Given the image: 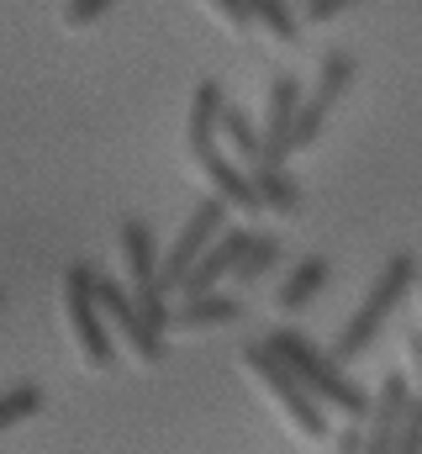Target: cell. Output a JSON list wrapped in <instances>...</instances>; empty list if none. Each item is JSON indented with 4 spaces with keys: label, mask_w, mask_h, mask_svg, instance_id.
I'll return each instance as SVG.
<instances>
[{
    "label": "cell",
    "mask_w": 422,
    "mask_h": 454,
    "mask_svg": "<svg viewBox=\"0 0 422 454\" xmlns=\"http://www.w3.org/2000/svg\"><path fill=\"white\" fill-rule=\"evenodd\" d=\"M264 343L280 354V364L312 391L322 407H338L348 423H364V418H370V396H375V391H364V386H359V380L327 354V348H316L307 333H296V328H275Z\"/></svg>",
    "instance_id": "obj_1"
},
{
    "label": "cell",
    "mask_w": 422,
    "mask_h": 454,
    "mask_svg": "<svg viewBox=\"0 0 422 454\" xmlns=\"http://www.w3.org/2000/svg\"><path fill=\"white\" fill-rule=\"evenodd\" d=\"M418 270H422V264L412 259V254H391V259L380 264V275H375V286L364 291L359 312H354V317H348V323L338 328V339H332V348H327V354H332L338 364L359 359V354H364L370 343L380 339L386 317H391V312H396V307H402V301L412 296V286H418Z\"/></svg>",
    "instance_id": "obj_2"
},
{
    "label": "cell",
    "mask_w": 422,
    "mask_h": 454,
    "mask_svg": "<svg viewBox=\"0 0 422 454\" xmlns=\"http://www.w3.org/2000/svg\"><path fill=\"white\" fill-rule=\"evenodd\" d=\"M238 359H243V370L254 375V386H259V391L280 407V418L291 423V434H296L301 444L332 439V434H327V407H322L312 391H307V386H301L285 364H280V354H275L270 343H264V339L243 343V348H238Z\"/></svg>",
    "instance_id": "obj_3"
},
{
    "label": "cell",
    "mask_w": 422,
    "mask_h": 454,
    "mask_svg": "<svg viewBox=\"0 0 422 454\" xmlns=\"http://www.w3.org/2000/svg\"><path fill=\"white\" fill-rule=\"evenodd\" d=\"M64 312H69V333L80 343V359L90 370H116V333L106 328L101 296H96V264L74 259L64 270Z\"/></svg>",
    "instance_id": "obj_4"
},
{
    "label": "cell",
    "mask_w": 422,
    "mask_h": 454,
    "mask_svg": "<svg viewBox=\"0 0 422 454\" xmlns=\"http://www.w3.org/2000/svg\"><path fill=\"white\" fill-rule=\"evenodd\" d=\"M227 207L216 201V196H207L196 212H191V223L180 227V238H175V248L159 259V291H169V296H180V286H185V275L196 270V259L207 254L211 243L227 232Z\"/></svg>",
    "instance_id": "obj_5"
},
{
    "label": "cell",
    "mask_w": 422,
    "mask_h": 454,
    "mask_svg": "<svg viewBox=\"0 0 422 454\" xmlns=\"http://www.w3.org/2000/svg\"><path fill=\"white\" fill-rule=\"evenodd\" d=\"M96 296H101L106 328L127 343L143 364H159V359H164V348H169V333H153V328L143 323V312H137L132 291H127L121 280H111V275H101V270H96Z\"/></svg>",
    "instance_id": "obj_6"
},
{
    "label": "cell",
    "mask_w": 422,
    "mask_h": 454,
    "mask_svg": "<svg viewBox=\"0 0 422 454\" xmlns=\"http://www.w3.org/2000/svg\"><path fill=\"white\" fill-rule=\"evenodd\" d=\"M412 375L407 370H386V380L375 386L370 396V418H364V450L359 454H396V434H402V418H407V402H412Z\"/></svg>",
    "instance_id": "obj_7"
},
{
    "label": "cell",
    "mask_w": 422,
    "mask_h": 454,
    "mask_svg": "<svg viewBox=\"0 0 422 454\" xmlns=\"http://www.w3.org/2000/svg\"><path fill=\"white\" fill-rule=\"evenodd\" d=\"M296 116H301V80L296 74H275L270 96H264V164H285L291 159Z\"/></svg>",
    "instance_id": "obj_8"
},
{
    "label": "cell",
    "mask_w": 422,
    "mask_h": 454,
    "mask_svg": "<svg viewBox=\"0 0 422 454\" xmlns=\"http://www.w3.org/2000/svg\"><path fill=\"white\" fill-rule=\"evenodd\" d=\"M248 243H254V232H248V227H227L207 254L196 259V270L185 275L180 296H207V291H222V280H232V275H238V264H243Z\"/></svg>",
    "instance_id": "obj_9"
},
{
    "label": "cell",
    "mask_w": 422,
    "mask_h": 454,
    "mask_svg": "<svg viewBox=\"0 0 422 454\" xmlns=\"http://www.w3.org/2000/svg\"><path fill=\"white\" fill-rule=\"evenodd\" d=\"M222 112H227V96L216 80H201L196 96H191V112H185V153L196 164H207L222 153Z\"/></svg>",
    "instance_id": "obj_10"
},
{
    "label": "cell",
    "mask_w": 422,
    "mask_h": 454,
    "mask_svg": "<svg viewBox=\"0 0 422 454\" xmlns=\"http://www.w3.org/2000/svg\"><path fill=\"white\" fill-rule=\"evenodd\" d=\"M238 317H243V296H232V291L180 296L169 333H207V328H227V323H238Z\"/></svg>",
    "instance_id": "obj_11"
},
{
    "label": "cell",
    "mask_w": 422,
    "mask_h": 454,
    "mask_svg": "<svg viewBox=\"0 0 422 454\" xmlns=\"http://www.w3.org/2000/svg\"><path fill=\"white\" fill-rule=\"evenodd\" d=\"M211 180V196L227 207V212H238V217H264V207H259V191H254V180H248V169L238 164V159H207L201 164Z\"/></svg>",
    "instance_id": "obj_12"
},
{
    "label": "cell",
    "mask_w": 422,
    "mask_h": 454,
    "mask_svg": "<svg viewBox=\"0 0 422 454\" xmlns=\"http://www.w3.org/2000/svg\"><path fill=\"white\" fill-rule=\"evenodd\" d=\"M248 180H254V191H259L264 217H296V212H301V185L285 175V164H254Z\"/></svg>",
    "instance_id": "obj_13"
},
{
    "label": "cell",
    "mask_w": 422,
    "mask_h": 454,
    "mask_svg": "<svg viewBox=\"0 0 422 454\" xmlns=\"http://www.w3.org/2000/svg\"><path fill=\"white\" fill-rule=\"evenodd\" d=\"M121 264H127V280L132 286H148L159 280V248H153V227L143 217H127L121 223Z\"/></svg>",
    "instance_id": "obj_14"
},
{
    "label": "cell",
    "mask_w": 422,
    "mask_h": 454,
    "mask_svg": "<svg viewBox=\"0 0 422 454\" xmlns=\"http://www.w3.org/2000/svg\"><path fill=\"white\" fill-rule=\"evenodd\" d=\"M327 270H332V264H327L322 254H307V259H301V264H296V270L280 280V291H275V307H280V312H301L316 291L327 286Z\"/></svg>",
    "instance_id": "obj_15"
},
{
    "label": "cell",
    "mask_w": 422,
    "mask_h": 454,
    "mask_svg": "<svg viewBox=\"0 0 422 454\" xmlns=\"http://www.w3.org/2000/svg\"><path fill=\"white\" fill-rule=\"evenodd\" d=\"M248 16L254 27L280 43V48H296L301 43V16H296V0H248Z\"/></svg>",
    "instance_id": "obj_16"
},
{
    "label": "cell",
    "mask_w": 422,
    "mask_h": 454,
    "mask_svg": "<svg viewBox=\"0 0 422 454\" xmlns=\"http://www.w3.org/2000/svg\"><path fill=\"white\" fill-rule=\"evenodd\" d=\"M222 143L232 148V159H238L243 169L264 164V132L248 121V112H243V106H232V101H227V112H222Z\"/></svg>",
    "instance_id": "obj_17"
},
{
    "label": "cell",
    "mask_w": 422,
    "mask_h": 454,
    "mask_svg": "<svg viewBox=\"0 0 422 454\" xmlns=\"http://www.w3.org/2000/svg\"><path fill=\"white\" fill-rule=\"evenodd\" d=\"M354 80H359V59L348 53V48H327L322 53V69H316V101L322 106H332V101H343L348 90H354Z\"/></svg>",
    "instance_id": "obj_18"
},
{
    "label": "cell",
    "mask_w": 422,
    "mask_h": 454,
    "mask_svg": "<svg viewBox=\"0 0 422 454\" xmlns=\"http://www.w3.org/2000/svg\"><path fill=\"white\" fill-rule=\"evenodd\" d=\"M280 259H285V243H280L275 232H254V243H248V254H243V264H238L232 286H259Z\"/></svg>",
    "instance_id": "obj_19"
},
{
    "label": "cell",
    "mask_w": 422,
    "mask_h": 454,
    "mask_svg": "<svg viewBox=\"0 0 422 454\" xmlns=\"http://www.w3.org/2000/svg\"><path fill=\"white\" fill-rule=\"evenodd\" d=\"M37 412H43V386L37 380H16V386L0 391V434H11L16 423H27Z\"/></svg>",
    "instance_id": "obj_20"
},
{
    "label": "cell",
    "mask_w": 422,
    "mask_h": 454,
    "mask_svg": "<svg viewBox=\"0 0 422 454\" xmlns=\"http://www.w3.org/2000/svg\"><path fill=\"white\" fill-rule=\"evenodd\" d=\"M132 301H137V312H143V323H148L153 333H169V323H175V296L159 291V280L132 286Z\"/></svg>",
    "instance_id": "obj_21"
},
{
    "label": "cell",
    "mask_w": 422,
    "mask_h": 454,
    "mask_svg": "<svg viewBox=\"0 0 422 454\" xmlns=\"http://www.w3.org/2000/svg\"><path fill=\"white\" fill-rule=\"evenodd\" d=\"M327 112H332V106H322L316 96H307V101H301V116H296V127H291V153H307L316 137H322V121H327Z\"/></svg>",
    "instance_id": "obj_22"
},
{
    "label": "cell",
    "mask_w": 422,
    "mask_h": 454,
    "mask_svg": "<svg viewBox=\"0 0 422 454\" xmlns=\"http://www.w3.org/2000/svg\"><path fill=\"white\" fill-rule=\"evenodd\" d=\"M201 5H207V11L216 16V21H222V27H227V32H238V37H243V32H254L248 0H201Z\"/></svg>",
    "instance_id": "obj_23"
},
{
    "label": "cell",
    "mask_w": 422,
    "mask_h": 454,
    "mask_svg": "<svg viewBox=\"0 0 422 454\" xmlns=\"http://www.w3.org/2000/svg\"><path fill=\"white\" fill-rule=\"evenodd\" d=\"M396 454H422V396L407 402V418H402V434H396Z\"/></svg>",
    "instance_id": "obj_24"
},
{
    "label": "cell",
    "mask_w": 422,
    "mask_h": 454,
    "mask_svg": "<svg viewBox=\"0 0 422 454\" xmlns=\"http://www.w3.org/2000/svg\"><path fill=\"white\" fill-rule=\"evenodd\" d=\"M111 5H116V0H69V5H64V21H69L74 32H80V27H96Z\"/></svg>",
    "instance_id": "obj_25"
},
{
    "label": "cell",
    "mask_w": 422,
    "mask_h": 454,
    "mask_svg": "<svg viewBox=\"0 0 422 454\" xmlns=\"http://www.w3.org/2000/svg\"><path fill=\"white\" fill-rule=\"evenodd\" d=\"M354 5H359V0H307V21H316V27H322V21H338V16H348Z\"/></svg>",
    "instance_id": "obj_26"
},
{
    "label": "cell",
    "mask_w": 422,
    "mask_h": 454,
    "mask_svg": "<svg viewBox=\"0 0 422 454\" xmlns=\"http://www.w3.org/2000/svg\"><path fill=\"white\" fill-rule=\"evenodd\" d=\"M364 450V423H343L332 434V454H359Z\"/></svg>",
    "instance_id": "obj_27"
},
{
    "label": "cell",
    "mask_w": 422,
    "mask_h": 454,
    "mask_svg": "<svg viewBox=\"0 0 422 454\" xmlns=\"http://www.w3.org/2000/svg\"><path fill=\"white\" fill-rule=\"evenodd\" d=\"M407 364H412V391L422 396V328L407 333Z\"/></svg>",
    "instance_id": "obj_28"
},
{
    "label": "cell",
    "mask_w": 422,
    "mask_h": 454,
    "mask_svg": "<svg viewBox=\"0 0 422 454\" xmlns=\"http://www.w3.org/2000/svg\"><path fill=\"white\" fill-rule=\"evenodd\" d=\"M418 291H422V270H418Z\"/></svg>",
    "instance_id": "obj_29"
},
{
    "label": "cell",
    "mask_w": 422,
    "mask_h": 454,
    "mask_svg": "<svg viewBox=\"0 0 422 454\" xmlns=\"http://www.w3.org/2000/svg\"><path fill=\"white\" fill-rule=\"evenodd\" d=\"M0 307H5V291H0Z\"/></svg>",
    "instance_id": "obj_30"
},
{
    "label": "cell",
    "mask_w": 422,
    "mask_h": 454,
    "mask_svg": "<svg viewBox=\"0 0 422 454\" xmlns=\"http://www.w3.org/2000/svg\"><path fill=\"white\" fill-rule=\"evenodd\" d=\"M301 5H307V0H301Z\"/></svg>",
    "instance_id": "obj_31"
}]
</instances>
